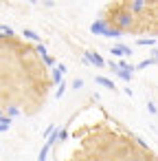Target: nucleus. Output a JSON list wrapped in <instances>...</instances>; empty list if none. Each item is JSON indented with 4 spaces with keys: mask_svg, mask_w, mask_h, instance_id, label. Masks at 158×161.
<instances>
[{
    "mask_svg": "<svg viewBox=\"0 0 158 161\" xmlns=\"http://www.w3.org/2000/svg\"><path fill=\"white\" fill-rule=\"evenodd\" d=\"M151 64H156L151 58H147V60H143V62H138L136 64V71H143V69H147V66H151Z\"/></svg>",
    "mask_w": 158,
    "mask_h": 161,
    "instance_id": "nucleus-12",
    "label": "nucleus"
},
{
    "mask_svg": "<svg viewBox=\"0 0 158 161\" xmlns=\"http://www.w3.org/2000/svg\"><path fill=\"white\" fill-rule=\"evenodd\" d=\"M151 60H154V62H158V49H154V51H151Z\"/></svg>",
    "mask_w": 158,
    "mask_h": 161,
    "instance_id": "nucleus-24",
    "label": "nucleus"
},
{
    "mask_svg": "<svg viewBox=\"0 0 158 161\" xmlns=\"http://www.w3.org/2000/svg\"><path fill=\"white\" fill-rule=\"evenodd\" d=\"M108 29H110V27H108V22H105V20H94V22L90 25V31H92L94 36H105V33H108Z\"/></svg>",
    "mask_w": 158,
    "mask_h": 161,
    "instance_id": "nucleus-3",
    "label": "nucleus"
},
{
    "mask_svg": "<svg viewBox=\"0 0 158 161\" xmlns=\"http://www.w3.org/2000/svg\"><path fill=\"white\" fill-rule=\"evenodd\" d=\"M18 115H20V108H18V106H9V108H7V117L13 119V117H18Z\"/></svg>",
    "mask_w": 158,
    "mask_h": 161,
    "instance_id": "nucleus-14",
    "label": "nucleus"
},
{
    "mask_svg": "<svg viewBox=\"0 0 158 161\" xmlns=\"http://www.w3.org/2000/svg\"><path fill=\"white\" fill-rule=\"evenodd\" d=\"M147 110H149L151 115H156V113H158V108H156V104H154V102H147Z\"/></svg>",
    "mask_w": 158,
    "mask_h": 161,
    "instance_id": "nucleus-21",
    "label": "nucleus"
},
{
    "mask_svg": "<svg viewBox=\"0 0 158 161\" xmlns=\"http://www.w3.org/2000/svg\"><path fill=\"white\" fill-rule=\"evenodd\" d=\"M110 53H112L114 58H130L134 51H132L130 47H125V44H114V47L110 49Z\"/></svg>",
    "mask_w": 158,
    "mask_h": 161,
    "instance_id": "nucleus-2",
    "label": "nucleus"
},
{
    "mask_svg": "<svg viewBox=\"0 0 158 161\" xmlns=\"http://www.w3.org/2000/svg\"><path fill=\"white\" fill-rule=\"evenodd\" d=\"M94 82H97L99 86L110 88V91H114V88H116V86H114V82H112V80H108V77H103V75H97V77H94Z\"/></svg>",
    "mask_w": 158,
    "mask_h": 161,
    "instance_id": "nucleus-6",
    "label": "nucleus"
},
{
    "mask_svg": "<svg viewBox=\"0 0 158 161\" xmlns=\"http://www.w3.org/2000/svg\"><path fill=\"white\" fill-rule=\"evenodd\" d=\"M0 124H3V126H7V128H9V126H11V124H13V119H11V117H7V115H5V117H3V119H0Z\"/></svg>",
    "mask_w": 158,
    "mask_h": 161,
    "instance_id": "nucleus-20",
    "label": "nucleus"
},
{
    "mask_svg": "<svg viewBox=\"0 0 158 161\" xmlns=\"http://www.w3.org/2000/svg\"><path fill=\"white\" fill-rule=\"evenodd\" d=\"M136 44H138V47H154V44H156V40H154V38H138V40H136Z\"/></svg>",
    "mask_w": 158,
    "mask_h": 161,
    "instance_id": "nucleus-10",
    "label": "nucleus"
},
{
    "mask_svg": "<svg viewBox=\"0 0 158 161\" xmlns=\"http://www.w3.org/2000/svg\"><path fill=\"white\" fill-rule=\"evenodd\" d=\"M3 117H5V115H3V110H0V119H3Z\"/></svg>",
    "mask_w": 158,
    "mask_h": 161,
    "instance_id": "nucleus-26",
    "label": "nucleus"
},
{
    "mask_svg": "<svg viewBox=\"0 0 158 161\" xmlns=\"http://www.w3.org/2000/svg\"><path fill=\"white\" fill-rule=\"evenodd\" d=\"M64 73H66V66H64V64H57V66L53 69V82H55L57 86L64 82V80H62V77H64Z\"/></svg>",
    "mask_w": 158,
    "mask_h": 161,
    "instance_id": "nucleus-5",
    "label": "nucleus"
},
{
    "mask_svg": "<svg viewBox=\"0 0 158 161\" xmlns=\"http://www.w3.org/2000/svg\"><path fill=\"white\" fill-rule=\"evenodd\" d=\"M121 36H123V31H121V29H112V27H110V29H108V33H105L103 38H114V40H116V38H121Z\"/></svg>",
    "mask_w": 158,
    "mask_h": 161,
    "instance_id": "nucleus-11",
    "label": "nucleus"
},
{
    "mask_svg": "<svg viewBox=\"0 0 158 161\" xmlns=\"http://www.w3.org/2000/svg\"><path fill=\"white\" fill-rule=\"evenodd\" d=\"M48 150H51V146H48V143H44V146H42V150H40V157H38V161H46V157H48Z\"/></svg>",
    "mask_w": 158,
    "mask_h": 161,
    "instance_id": "nucleus-13",
    "label": "nucleus"
},
{
    "mask_svg": "<svg viewBox=\"0 0 158 161\" xmlns=\"http://www.w3.org/2000/svg\"><path fill=\"white\" fill-rule=\"evenodd\" d=\"M44 64H46V66H53V69L57 66V64H55V58H51V55H46V58H44Z\"/></svg>",
    "mask_w": 158,
    "mask_h": 161,
    "instance_id": "nucleus-18",
    "label": "nucleus"
},
{
    "mask_svg": "<svg viewBox=\"0 0 158 161\" xmlns=\"http://www.w3.org/2000/svg\"><path fill=\"white\" fill-rule=\"evenodd\" d=\"M22 36H24L27 40H33V42H38V44H42V42H40V36H38V33H35L33 29H24V31H22Z\"/></svg>",
    "mask_w": 158,
    "mask_h": 161,
    "instance_id": "nucleus-8",
    "label": "nucleus"
},
{
    "mask_svg": "<svg viewBox=\"0 0 158 161\" xmlns=\"http://www.w3.org/2000/svg\"><path fill=\"white\" fill-rule=\"evenodd\" d=\"M64 91H66V82H62V84H59V88H57V93H55V97L59 99V97L64 95Z\"/></svg>",
    "mask_w": 158,
    "mask_h": 161,
    "instance_id": "nucleus-19",
    "label": "nucleus"
},
{
    "mask_svg": "<svg viewBox=\"0 0 158 161\" xmlns=\"http://www.w3.org/2000/svg\"><path fill=\"white\" fill-rule=\"evenodd\" d=\"M64 139H68V132L66 130H59V141H64Z\"/></svg>",
    "mask_w": 158,
    "mask_h": 161,
    "instance_id": "nucleus-23",
    "label": "nucleus"
},
{
    "mask_svg": "<svg viewBox=\"0 0 158 161\" xmlns=\"http://www.w3.org/2000/svg\"><path fill=\"white\" fill-rule=\"evenodd\" d=\"M81 86H84L81 80H75V82H73V88H81Z\"/></svg>",
    "mask_w": 158,
    "mask_h": 161,
    "instance_id": "nucleus-22",
    "label": "nucleus"
},
{
    "mask_svg": "<svg viewBox=\"0 0 158 161\" xmlns=\"http://www.w3.org/2000/svg\"><path fill=\"white\" fill-rule=\"evenodd\" d=\"M5 130H9L7 126H3V124H0V132H5Z\"/></svg>",
    "mask_w": 158,
    "mask_h": 161,
    "instance_id": "nucleus-25",
    "label": "nucleus"
},
{
    "mask_svg": "<svg viewBox=\"0 0 158 161\" xmlns=\"http://www.w3.org/2000/svg\"><path fill=\"white\" fill-rule=\"evenodd\" d=\"M84 62H86V64H92V66H97V69H103V66H105V60H103L99 53H94V51H84Z\"/></svg>",
    "mask_w": 158,
    "mask_h": 161,
    "instance_id": "nucleus-1",
    "label": "nucleus"
},
{
    "mask_svg": "<svg viewBox=\"0 0 158 161\" xmlns=\"http://www.w3.org/2000/svg\"><path fill=\"white\" fill-rule=\"evenodd\" d=\"M147 7V3H143V0H134V3H130V9L134 11V14H138V11H143Z\"/></svg>",
    "mask_w": 158,
    "mask_h": 161,
    "instance_id": "nucleus-9",
    "label": "nucleus"
},
{
    "mask_svg": "<svg viewBox=\"0 0 158 161\" xmlns=\"http://www.w3.org/2000/svg\"><path fill=\"white\" fill-rule=\"evenodd\" d=\"M132 20H134V18H132V16H130V14H123V16H121V18H119V29H121V31H123V29H125V27H130V25H132Z\"/></svg>",
    "mask_w": 158,
    "mask_h": 161,
    "instance_id": "nucleus-7",
    "label": "nucleus"
},
{
    "mask_svg": "<svg viewBox=\"0 0 158 161\" xmlns=\"http://www.w3.org/2000/svg\"><path fill=\"white\" fill-rule=\"evenodd\" d=\"M110 69H112V73H114V75H119V80H123V82H132V73H127V71L119 69V66H116V62H110Z\"/></svg>",
    "mask_w": 158,
    "mask_h": 161,
    "instance_id": "nucleus-4",
    "label": "nucleus"
},
{
    "mask_svg": "<svg viewBox=\"0 0 158 161\" xmlns=\"http://www.w3.org/2000/svg\"><path fill=\"white\" fill-rule=\"evenodd\" d=\"M35 51H38V55H42V60H44V58L48 55V53H46V47H44V44H38V49H35Z\"/></svg>",
    "mask_w": 158,
    "mask_h": 161,
    "instance_id": "nucleus-17",
    "label": "nucleus"
},
{
    "mask_svg": "<svg viewBox=\"0 0 158 161\" xmlns=\"http://www.w3.org/2000/svg\"><path fill=\"white\" fill-rule=\"evenodd\" d=\"M0 36H13V29L7 25H0Z\"/></svg>",
    "mask_w": 158,
    "mask_h": 161,
    "instance_id": "nucleus-16",
    "label": "nucleus"
},
{
    "mask_svg": "<svg viewBox=\"0 0 158 161\" xmlns=\"http://www.w3.org/2000/svg\"><path fill=\"white\" fill-rule=\"evenodd\" d=\"M57 141H59V130L55 128V132H53V135L46 139V143H48V146H53V143H57Z\"/></svg>",
    "mask_w": 158,
    "mask_h": 161,
    "instance_id": "nucleus-15",
    "label": "nucleus"
}]
</instances>
